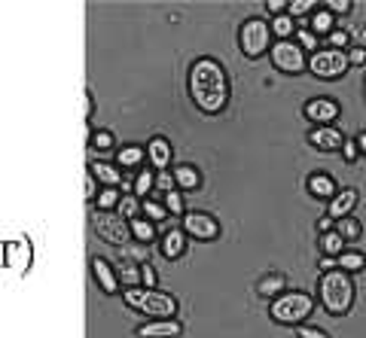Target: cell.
Wrapping results in <instances>:
<instances>
[{
  "label": "cell",
  "instance_id": "obj_27",
  "mask_svg": "<svg viewBox=\"0 0 366 338\" xmlns=\"http://www.w3.org/2000/svg\"><path fill=\"white\" fill-rule=\"evenodd\" d=\"M269 25H272V37H278V40H293L296 31H300V21L290 19V16L269 19Z\"/></svg>",
  "mask_w": 366,
  "mask_h": 338
},
{
  "label": "cell",
  "instance_id": "obj_26",
  "mask_svg": "<svg viewBox=\"0 0 366 338\" xmlns=\"http://www.w3.org/2000/svg\"><path fill=\"white\" fill-rule=\"evenodd\" d=\"M119 259H125V262H150V244H141V241H129L125 247H119Z\"/></svg>",
  "mask_w": 366,
  "mask_h": 338
},
{
  "label": "cell",
  "instance_id": "obj_20",
  "mask_svg": "<svg viewBox=\"0 0 366 338\" xmlns=\"http://www.w3.org/2000/svg\"><path fill=\"white\" fill-rule=\"evenodd\" d=\"M308 193H312L315 198H333L339 189H336V180L330 177V174H324V171H317V174H312L308 177Z\"/></svg>",
  "mask_w": 366,
  "mask_h": 338
},
{
  "label": "cell",
  "instance_id": "obj_31",
  "mask_svg": "<svg viewBox=\"0 0 366 338\" xmlns=\"http://www.w3.org/2000/svg\"><path fill=\"white\" fill-rule=\"evenodd\" d=\"M336 232H339L345 241H360L363 225H360L357 217H345V220H339V222H336Z\"/></svg>",
  "mask_w": 366,
  "mask_h": 338
},
{
  "label": "cell",
  "instance_id": "obj_21",
  "mask_svg": "<svg viewBox=\"0 0 366 338\" xmlns=\"http://www.w3.org/2000/svg\"><path fill=\"white\" fill-rule=\"evenodd\" d=\"M171 174H174V183H177V189H183V193H192V189L202 186V174H199L196 165H177Z\"/></svg>",
  "mask_w": 366,
  "mask_h": 338
},
{
  "label": "cell",
  "instance_id": "obj_43",
  "mask_svg": "<svg viewBox=\"0 0 366 338\" xmlns=\"http://www.w3.org/2000/svg\"><path fill=\"white\" fill-rule=\"evenodd\" d=\"M266 9L272 13V19H278V16H287L290 4H287V0H269V4H266Z\"/></svg>",
  "mask_w": 366,
  "mask_h": 338
},
{
  "label": "cell",
  "instance_id": "obj_47",
  "mask_svg": "<svg viewBox=\"0 0 366 338\" xmlns=\"http://www.w3.org/2000/svg\"><path fill=\"white\" fill-rule=\"evenodd\" d=\"M317 268H320V275H324V272H336V268H339V259H333V256H320V259H317Z\"/></svg>",
  "mask_w": 366,
  "mask_h": 338
},
{
  "label": "cell",
  "instance_id": "obj_7",
  "mask_svg": "<svg viewBox=\"0 0 366 338\" xmlns=\"http://www.w3.org/2000/svg\"><path fill=\"white\" fill-rule=\"evenodd\" d=\"M348 49H317L315 55H308V73H315L317 80H342L348 73Z\"/></svg>",
  "mask_w": 366,
  "mask_h": 338
},
{
  "label": "cell",
  "instance_id": "obj_41",
  "mask_svg": "<svg viewBox=\"0 0 366 338\" xmlns=\"http://www.w3.org/2000/svg\"><path fill=\"white\" fill-rule=\"evenodd\" d=\"M296 338H330V335L324 329H317V326L302 323V326H296Z\"/></svg>",
  "mask_w": 366,
  "mask_h": 338
},
{
  "label": "cell",
  "instance_id": "obj_49",
  "mask_svg": "<svg viewBox=\"0 0 366 338\" xmlns=\"http://www.w3.org/2000/svg\"><path fill=\"white\" fill-rule=\"evenodd\" d=\"M83 107H86V122H89L92 113H95V101H92V92H86V104Z\"/></svg>",
  "mask_w": 366,
  "mask_h": 338
},
{
  "label": "cell",
  "instance_id": "obj_23",
  "mask_svg": "<svg viewBox=\"0 0 366 338\" xmlns=\"http://www.w3.org/2000/svg\"><path fill=\"white\" fill-rule=\"evenodd\" d=\"M284 287H287V280H284V275L272 272V275H266V277H259L254 290H257V296H262V299H278Z\"/></svg>",
  "mask_w": 366,
  "mask_h": 338
},
{
  "label": "cell",
  "instance_id": "obj_18",
  "mask_svg": "<svg viewBox=\"0 0 366 338\" xmlns=\"http://www.w3.org/2000/svg\"><path fill=\"white\" fill-rule=\"evenodd\" d=\"M147 162V146H137V143H125L117 150V165L122 171H134V168H141Z\"/></svg>",
  "mask_w": 366,
  "mask_h": 338
},
{
  "label": "cell",
  "instance_id": "obj_35",
  "mask_svg": "<svg viewBox=\"0 0 366 338\" xmlns=\"http://www.w3.org/2000/svg\"><path fill=\"white\" fill-rule=\"evenodd\" d=\"M296 43H300V46L305 49V52H317V46H320V37H317V34L315 31H308L305 25H300V31H296V37H293Z\"/></svg>",
  "mask_w": 366,
  "mask_h": 338
},
{
  "label": "cell",
  "instance_id": "obj_38",
  "mask_svg": "<svg viewBox=\"0 0 366 338\" xmlns=\"http://www.w3.org/2000/svg\"><path fill=\"white\" fill-rule=\"evenodd\" d=\"M162 205L168 208L171 217H183V193H180V189H174V193H168V195L162 198Z\"/></svg>",
  "mask_w": 366,
  "mask_h": 338
},
{
  "label": "cell",
  "instance_id": "obj_22",
  "mask_svg": "<svg viewBox=\"0 0 366 338\" xmlns=\"http://www.w3.org/2000/svg\"><path fill=\"white\" fill-rule=\"evenodd\" d=\"M317 247H320V256H333V259H339L342 253L348 250V241L333 229V232H324V235H320V238H317Z\"/></svg>",
  "mask_w": 366,
  "mask_h": 338
},
{
  "label": "cell",
  "instance_id": "obj_34",
  "mask_svg": "<svg viewBox=\"0 0 366 338\" xmlns=\"http://www.w3.org/2000/svg\"><path fill=\"white\" fill-rule=\"evenodd\" d=\"M315 9H317V4L315 0H290V9H287V16L290 19H312L315 16Z\"/></svg>",
  "mask_w": 366,
  "mask_h": 338
},
{
  "label": "cell",
  "instance_id": "obj_48",
  "mask_svg": "<svg viewBox=\"0 0 366 338\" xmlns=\"http://www.w3.org/2000/svg\"><path fill=\"white\" fill-rule=\"evenodd\" d=\"M336 229V220H330V217H320L317 220V232L320 235H324V232H333Z\"/></svg>",
  "mask_w": 366,
  "mask_h": 338
},
{
  "label": "cell",
  "instance_id": "obj_37",
  "mask_svg": "<svg viewBox=\"0 0 366 338\" xmlns=\"http://www.w3.org/2000/svg\"><path fill=\"white\" fill-rule=\"evenodd\" d=\"M324 43H327L330 49H342V52H345V46L351 49V34H348V31H342V28H336Z\"/></svg>",
  "mask_w": 366,
  "mask_h": 338
},
{
  "label": "cell",
  "instance_id": "obj_42",
  "mask_svg": "<svg viewBox=\"0 0 366 338\" xmlns=\"http://www.w3.org/2000/svg\"><path fill=\"white\" fill-rule=\"evenodd\" d=\"M327 9L333 16H345V13H351V9H354V4H351V0H327Z\"/></svg>",
  "mask_w": 366,
  "mask_h": 338
},
{
  "label": "cell",
  "instance_id": "obj_10",
  "mask_svg": "<svg viewBox=\"0 0 366 338\" xmlns=\"http://www.w3.org/2000/svg\"><path fill=\"white\" fill-rule=\"evenodd\" d=\"M302 113H305V119L315 122V128H317V126H336V119L342 116V107H339L336 98H312V101H305Z\"/></svg>",
  "mask_w": 366,
  "mask_h": 338
},
{
  "label": "cell",
  "instance_id": "obj_8",
  "mask_svg": "<svg viewBox=\"0 0 366 338\" xmlns=\"http://www.w3.org/2000/svg\"><path fill=\"white\" fill-rule=\"evenodd\" d=\"M272 64H274V71H281V73H305L308 71V58H305V49L300 46L296 40H274V46H272Z\"/></svg>",
  "mask_w": 366,
  "mask_h": 338
},
{
  "label": "cell",
  "instance_id": "obj_28",
  "mask_svg": "<svg viewBox=\"0 0 366 338\" xmlns=\"http://www.w3.org/2000/svg\"><path fill=\"white\" fill-rule=\"evenodd\" d=\"M132 238L141 244H153L156 241V222L147 217H134L132 220Z\"/></svg>",
  "mask_w": 366,
  "mask_h": 338
},
{
  "label": "cell",
  "instance_id": "obj_51",
  "mask_svg": "<svg viewBox=\"0 0 366 338\" xmlns=\"http://www.w3.org/2000/svg\"><path fill=\"white\" fill-rule=\"evenodd\" d=\"M363 98H366V80H363Z\"/></svg>",
  "mask_w": 366,
  "mask_h": 338
},
{
  "label": "cell",
  "instance_id": "obj_4",
  "mask_svg": "<svg viewBox=\"0 0 366 338\" xmlns=\"http://www.w3.org/2000/svg\"><path fill=\"white\" fill-rule=\"evenodd\" d=\"M315 311V299L302 290H290L281 292L278 299H272L269 305V317L281 326H302Z\"/></svg>",
  "mask_w": 366,
  "mask_h": 338
},
{
  "label": "cell",
  "instance_id": "obj_36",
  "mask_svg": "<svg viewBox=\"0 0 366 338\" xmlns=\"http://www.w3.org/2000/svg\"><path fill=\"white\" fill-rule=\"evenodd\" d=\"M174 189H177V183H174V174H171V171H156V198L159 195H168V193H174Z\"/></svg>",
  "mask_w": 366,
  "mask_h": 338
},
{
  "label": "cell",
  "instance_id": "obj_40",
  "mask_svg": "<svg viewBox=\"0 0 366 338\" xmlns=\"http://www.w3.org/2000/svg\"><path fill=\"white\" fill-rule=\"evenodd\" d=\"M98 193H101L98 180H95V177H92V174H86V183H83V195H86V201H92V205H95V198H98Z\"/></svg>",
  "mask_w": 366,
  "mask_h": 338
},
{
  "label": "cell",
  "instance_id": "obj_14",
  "mask_svg": "<svg viewBox=\"0 0 366 338\" xmlns=\"http://www.w3.org/2000/svg\"><path fill=\"white\" fill-rule=\"evenodd\" d=\"M171 162H174V150H171L168 138L156 134V138L147 143V165H150L153 171H168Z\"/></svg>",
  "mask_w": 366,
  "mask_h": 338
},
{
  "label": "cell",
  "instance_id": "obj_2",
  "mask_svg": "<svg viewBox=\"0 0 366 338\" xmlns=\"http://www.w3.org/2000/svg\"><path fill=\"white\" fill-rule=\"evenodd\" d=\"M354 299H357V287H354V277L348 272H324L317 280V302L324 305L327 314L333 317H345L354 308Z\"/></svg>",
  "mask_w": 366,
  "mask_h": 338
},
{
  "label": "cell",
  "instance_id": "obj_39",
  "mask_svg": "<svg viewBox=\"0 0 366 338\" xmlns=\"http://www.w3.org/2000/svg\"><path fill=\"white\" fill-rule=\"evenodd\" d=\"M89 143L95 146V150H101V153H110L113 146H117V140H113V134H110V131H95Z\"/></svg>",
  "mask_w": 366,
  "mask_h": 338
},
{
  "label": "cell",
  "instance_id": "obj_5",
  "mask_svg": "<svg viewBox=\"0 0 366 338\" xmlns=\"http://www.w3.org/2000/svg\"><path fill=\"white\" fill-rule=\"evenodd\" d=\"M238 46H242L244 58H250V61H257L266 52H272L274 43H272V25H269V19H262V16L244 19L242 28H238Z\"/></svg>",
  "mask_w": 366,
  "mask_h": 338
},
{
  "label": "cell",
  "instance_id": "obj_30",
  "mask_svg": "<svg viewBox=\"0 0 366 338\" xmlns=\"http://www.w3.org/2000/svg\"><path fill=\"white\" fill-rule=\"evenodd\" d=\"M339 268L342 272H348V275H357V272L366 268V256L360 250H345L339 256Z\"/></svg>",
  "mask_w": 366,
  "mask_h": 338
},
{
  "label": "cell",
  "instance_id": "obj_33",
  "mask_svg": "<svg viewBox=\"0 0 366 338\" xmlns=\"http://www.w3.org/2000/svg\"><path fill=\"white\" fill-rule=\"evenodd\" d=\"M117 213H119L122 220H129V222H132L134 217H141V198H137V195H122Z\"/></svg>",
  "mask_w": 366,
  "mask_h": 338
},
{
  "label": "cell",
  "instance_id": "obj_17",
  "mask_svg": "<svg viewBox=\"0 0 366 338\" xmlns=\"http://www.w3.org/2000/svg\"><path fill=\"white\" fill-rule=\"evenodd\" d=\"M89 174L98 180L101 189H113V186L119 189L122 177H125L122 168H119V165H110V162H92V165H89Z\"/></svg>",
  "mask_w": 366,
  "mask_h": 338
},
{
  "label": "cell",
  "instance_id": "obj_24",
  "mask_svg": "<svg viewBox=\"0 0 366 338\" xmlns=\"http://www.w3.org/2000/svg\"><path fill=\"white\" fill-rule=\"evenodd\" d=\"M117 275H119V284H122V290L144 287V275H141V265H137V262H125V259H119Z\"/></svg>",
  "mask_w": 366,
  "mask_h": 338
},
{
  "label": "cell",
  "instance_id": "obj_6",
  "mask_svg": "<svg viewBox=\"0 0 366 338\" xmlns=\"http://www.w3.org/2000/svg\"><path fill=\"white\" fill-rule=\"evenodd\" d=\"M92 229L101 241L107 244H117V247H125L132 238V222L122 220L117 210H92Z\"/></svg>",
  "mask_w": 366,
  "mask_h": 338
},
{
  "label": "cell",
  "instance_id": "obj_25",
  "mask_svg": "<svg viewBox=\"0 0 366 338\" xmlns=\"http://www.w3.org/2000/svg\"><path fill=\"white\" fill-rule=\"evenodd\" d=\"M156 193V171L153 168H141V171L134 174V195L137 198H150Z\"/></svg>",
  "mask_w": 366,
  "mask_h": 338
},
{
  "label": "cell",
  "instance_id": "obj_16",
  "mask_svg": "<svg viewBox=\"0 0 366 338\" xmlns=\"http://www.w3.org/2000/svg\"><path fill=\"white\" fill-rule=\"evenodd\" d=\"M187 238H189V235L183 232V229H171V232L162 235V241H159V250H162L165 259H171V262H174V259H180L183 253H187V247H189Z\"/></svg>",
  "mask_w": 366,
  "mask_h": 338
},
{
  "label": "cell",
  "instance_id": "obj_9",
  "mask_svg": "<svg viewBox=\"0 0 366 338\" xmlns=\"http://www.w3.org/2000/svg\"><path fill=\"white\" fill-rule=\"evenodd\" d=\"M183 232H187L192 241H217L220 238V222L204 210H187L183 213Z\"/></svg>",
  "mask_w": 366,
  "mask_h": 338
},
{
  "label": "cell",
  "instance_id": "obj_1",
  "mask_svg": "<svg viewBox=\"0 0 366 338\" xmlns=\"http://www.w3.org/2000/svg\"><path fill=\"white\" fill-rule=\"evenodd\" d=\"M187 86H189L192 104H196V110L204 113V116H220L229 107V73L211 55L196 58L189 64Z\"/></svg>",
  "mask_w": 366,
  "mask_h": 338
},
{
  "label": "cell",
  "instance_id": "obj_19",
  "mask_svg": "<svg viewBox=\"0 0 366 338\" xmlns=\"http://www.w3.org/2000/svg\"><path fill=\"white\" fill-rule=\"evenodd\" d=\"M305 28H308V31H315V34H317V37H320V40H327V37H330V34H333V31H336V16H333V13H330V9H327V6H317V9H315V16H312V19H308V21H305Z\"/></svg>",
  "mask_w": 366,
  "mask_h": 338
},
{
  "label": "cell",
  "instance_id": "obj_13",
  "mask_svg": "<svg viewBox=\"0 0 366 338\" xmlns=\"http://www.w3.org/2000/svg\"><path fill=\"white\" fill-rule=\"evenodd\" d=\"M357 201H360V193L354 186L348 189H339V193L330 198V208H327V217L330 220H345V217H354V208H357Z\"/></svg>",
  "mask_w": 366,
  "mask_h": 338
},
{
  "label": "cell",
  "instance_id": "obj_29",
  "mask_svg": "<svg viewBox=\"0 0 366 338\" xmlns=\"http://www.w3.org/2000/svg\"><path fill=\"white\" fill-rule=\"evenodd\" d=\"M141 217L153 220V222H162V220L171 217V213H168V208H165L159 198H144V201H141Z\"/></svg>",
  "mask_w": 366,
  "mask_h": 338
},
{
  "label": "cell",
  "instance_id": "obj_45",
  "mask_svg": "<svg viewBox=\"0 0 366 338\" xmlns=\"http://www.w3.org/2000/svg\"><path fill=\"white\" fill-rule=\"evenodd\" d=\"M141 275H144V287H147V290H156V268H153L150 262L141 265Z\"/></svg>",
  "mask_w": 366,
  "mask_h": 338
},
{
  "label": "cell",
  "instance_id": "obj_44",
  "mask_svg": "<svg viewBox=\"0 0 366 338\" xmlns=\"http://www.w3.org/2000/svg\"><path fill=\"white\" fill-rule=\"evenodd\" d=\"M357 155H360V150H357V140H345V146H342V159L345 162H357Z\"/></svg>",
  "mask_w": 366,
  "mask_h": 338
},
{
  "label": "cell",
  "instance_id": "obj_46",
  "mask_svg": "<svg viewBox=\"0 0 366 338\" xmlns=\"http://www.w3.org/2000/svg\"><path fill=\"white\" fill-rule=\"evenodd\" d=\"M348 64H354V67L366 64V49H363V46H351V49H348Z\"/></svg>",
  "mask_w": 366,
  "mask_h": 338
},
{
  "label": "cell",
  "instance_id": "obj_32",
  "mask_svg": "<svg viewBox=\"0 0 366 338\" xmlns=\"http://www.w3.org/2000/svg\"><path fill=\"white\" fill-rule=\"evenodd\" d=\"M119 201H122V193L117 186H113V189H101L98 198H95V210H117Z\"/></svg>",
  "mask_w": 366,
  "mask_h": 338
},
{
  "label": "cell",
  "instance_id": "obj_50",
  "mask_svg": "<svg viewBox=\"0 0 366 338\" xmlns=\"http://www.w3.org/2000/svg\"><path fill=\"white\" fill-rule=\"evenodd\" d=\"M354 140H357V150H360V155H366V131H363V134H357V138H354Z\"/></svg>",
  "mask_w": 366,
  "mask_h": 338
},
{
  "label": "cell",
  "instance_id": "obj_15",
  "mask_svg": "<svg viewBox=\"0 0 366 338\" xmlns=\"http://www.w3.org/2000/svg\"><path fill=\"white\" fill-rule=\"evenodd\" d=\"M134 335L137 338H177V335H183V323L177 317H171V320H147L144 326H137Z\"/></svg>",
  "mask_w": 366,
  "mask_h": 338
},
{
  "label": "cell",
  "instance_id": "obj_11",
  "mask_svg": "<svg viewBox=\"0 0 366 338\" xmlns=\"http://www.w3.org/2000/svg\"><path fill=\"white\" fill-rule=\"evenodd\" d=\"M92 277H95V284L101 287V292H122V284H119V275H117V265H110L104 256H92Z\"/></svg>",
  "mask_w": 366,
  "mask_h": 338
},
{
  "label": "cell",
  "instance_id": "obj_3",
  "mask_svg": "<svg viewBox=\"0 0 366 338\" xmlns=\"http://www.w3.org/2000/svg\"><path fill=\"white\" fill-rule=\"evenodd\" d=\"M122 302L137 314H147L150 320H171L177 317V299L165 290H147V287H132L122 290Z\"/></svg>",
  "mask_w": 366,
  "mask_h": 338
},
{
  "label": "cell",
  "instance_id": "obj_12",
  "mask_svg": "<svg viewBox=\"0 0 366 338\" xmlns=\"http://www.w3.org/2000/svg\"><path fill=\"white\" fill-rule=\"evenodd\" d=\"M308 143L315 146L320 153H342L345 146V134H342L336 126H317L308 131Z\"/></svg>",
  "mask_w": 366,
  "mask_h": 338
}]
</instances>
